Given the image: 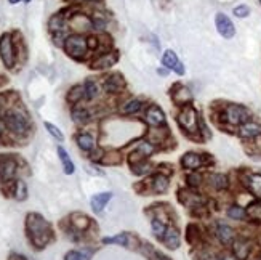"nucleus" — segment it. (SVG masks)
I'll return each instance as SVG.
<instances>
[{"label": "nucleus", "instance_id": "obj_1", "mask_svg": "<svg viewBox=\"0 0 261 260\" xmlns=\"http://www.w3.org/2000/svg\"><path fill=\"white\" fill-rule=\"evenodd\" d=\"M27 238L36 249H43L53 239V231L50 223L39 214H29L26 218Z\"/></svg>", "mask_w": 261, "mask_h": 260}, {"label": "nucleus", "instance_id": "obj_2", "mask_svg": "<svg viewBox=\"0 0 261 260\" xmlns=\"http://www.w3.org/2000/svg\"><path fill=\"white\" fill-rule=\"evenodd\" d=\"M2 124L8 132H11L13 135H18V137L29 133V130H31L29 116H27V112L22 108L5 109L2 112Z\"/></svg>", "mask_w": 261, "mask_h": 260}, {"label": "nucleus", "instance_id": "obj_3", "mask_svg": "<svg viewBox=\"0 0 261 260\" xmlns=\"http://www.w3.org/2000/svg\"><path fill=\"white\" fill-rule=\"evenodd\" d=\"M63 48H64V52L71 56V58L79 60V61L83 60L85 56H87V53L90 52L87 37L80 32H76V34L67 36L64 43H63Z\"/></svg>", "mask_w": 261, "mask_h": 260}, {"label": "nucleus", "instance_id": "obj_4", "mask_svg": "<svg viewBox=\"0 0 261 260\" xmlns=\"http://www.w3.org/2000/svg\"><path fill=\"white\" fill-rule=\"evenodd\" d=\"M220 117H221V121L226 122L228 126L239 127L243 122L250 121V111H248L247 106L232 103V105L224 106V109L221 111Z\"/></svg>", "mask_w": 261, "mask_h": 260}, {"label": "nucleus", "instance_id": "obj_5", "mask_svg": "<svg viewBox=\"0 0 261 260\" xmlns=\"http://www.w3.org/2000/svg\"><path fill=\"white\" fill-rule=\"evenodd\" d=\"M177 121L180 124V127L183 129L184 132H188L189 135H196V133L201 132V130H199V126H201V119H199L197 111L192 108L191 105L183 106V108H181V111L178 112Z\"/></svg>", "mask_w": 261, "mask_h": 260}, {"label": "nucleus", "instance_id": "obj_6", "mask_svg": "<svg viewBox=\"0 0 261 260\" xmlns=\"http://www.w3.org/2000/svg\"><path fill=\"white\" fill-rule=\"evenodd\" d=\"M0 60L7 69H13L16 65V50L11 34H2L0 37Z\"/></svg>", "mask_w": 261, "mask_h": 260}, {"label": "nucleus", "instance_id": "obj_7", "mask_svg": "<svg viewBox=\"0 0 261 260\" xmlns=\"http://www.w3.org/2000/svg\"><path fill=\"white\" fill-rule=\"evenodd\" d=\"M0 182L8 183L15 178L18 172V159L13 157V154H0Z\"/></svg>", "mask_w": 261, "mask_h": 260}, {"label": "nucleus", "instance_id": "obj_8", "mask_svg": "<svg viewBox=\"0 0 261 260\" xmlns=\"http://www.w3.org/2000/svg\"><path fill=\"white\" fill-rule=\"evenodd\" d=\"M215 26L221 37L224 39H232L236 36V26L231 21V18L224 13H217L215 15Z\"/></svg>", "mask_w": 261, "mask_h": 260}, {"label": "nucleus", "instance_id": "obj_9", "mask_svg": "<svg viewBox=\"0 0 261 260\" xmlns=\"http://www.w3.org/2000/svg\"><path fill=\"white\" fill-rule=\"evenodd\" d=\"M162 66L167 67L168 71L177 72L178 76L184 74V65L181 63V60L178 58V55L173 50H165L162 55Z\"/></svg>", "mask_w": 261, "mask_h": 260}, {"label": "nucleus", "instance_id": "obj_10", "mask_svg": "<svg viewBox=\"0 0 261 260\" xmlns=\"http://www.w3.org/2000/svg\"><path fill=\"white\" fill-rule=\"evenodd\" d=\"M119 61V55L117 52H104L98 55L96 58L92 61V69L95 71H104V69H109Z\"/></svg>", "mask_w": 261, "mask_h": 260}, {"label": "nucleus", "instance_id": "obj_11", "mask_svg": "<svg viewBox=\"0 0 261 260\" xmlns=\"http://www.w3.org/2000/svg\"><path fill=\"white\" fill-rule=\"evenodd\" d=\"M154 150H156V146L154 143H151V141H138V145L135 146L133 152L128 157L130 164H133L135 161L136 162L144 161L147 156H151L152 152H154Z\"/></svg>", "mask_w": 261, "mask_h": 260}, {"label": "nucleus", "instance_id": "obj_12", "mask_svg": "<svg viewBox=\"0 0 261 260\" xmlns=\"http://www.w3.org/2000/svg\"><path fill=\"white\" fill-rule=\"evenodd\" d=\"M123 88H125V79H123L122 74H119V72L107 76L103 81V90L106 93L116 95V93H120Z\"/></svg>", "mask_w": 261, "mask_h": 260}, {"label": "nucleus", "instance_id": "obj_13", "mask_svg": "<svg viewBox=\"0 0 261 260\" xmlns=\"http://www.w3.org/2000/svg\"><path fill=\"white\" fill-rule=\"evenodd\" d=\"M144 121L149 127H161L165 124V112H163L157 105H149V108L146 109Z\"/></svg>", "mask_w": 261, "mask_h": 260}, {"label": "nucleus", "instance_id": "obj_14", "mask_svg": "<svg viewBox=\"0 0 261 260\" xmlns=\"http://www.w3.org/2000/svg\"><path fill=\"white\" fill-rule=\"evenodd\" d=\"M237 135H239L242 140H257L258 137H261V124L255 121L243 122L242 126H239Z\"/></svg>", "mask_w": 261, "mask_h": 260}, {"label": "nucleus", "instance_id": "obj_15", "mask_svg": "<svg viewBox=\"0 0 261 260\" xmlns=\"http://www.w3.org/2000/svg\"><path fill=\"white\" fill-rule=\"evenodd\" d=\"M205 156L207 154H197V152H186V154L181 157V166L188 171H197L199 167H202L205 164Z\"/></svg>", "mask_w": 261, "mask_h": 260}, {"label": "nucleus", "instance_id": "obj_16", "mask_svg": "<svg viewBox=\"0 0 261 260\" xmlns=\"http://www.w3.org/2000/svg\"><path fill=\"white\" fill-rule=\"evenodd\" d=\"M232 252L237 260H247L252 252V242L248 239L239 238L232 242Z\"/></svg>", "mask_w": 261, "mask_h": 260}, {"label": "nucleus", "instance_id": "obj_17", "mask_svg": "<svg viewBox=\"0 0 261 260\" xmlns=\"http://www.w3.org/2000/svg\"><path fill=\"white\" fill-rule=\"evenodd\" d=\"M147 186H149L151 193L162 195L168 190V178L163 173H156V175H152L151 185H149V180H147Z\"/></svg>", "mask_w": 261, "mask_h": 260}, {"label": "nucleus", "instance_id": "obj_18", "mask_svg": "<svg viewBox=\"0 0 261 260\" xmlns=\"http://www.w3.org/2000/svg\"><path fill=\"white\" fill-rule=\"evenodd\" d=\"M172 98H173L175 103L183 108V106H188L191 101H192V93H191V90H189L188 87L177 86V87L173 88Z\"/></svg>", "mask_w": 261, "mask_h": 260}, {"label": "nucleus", "instance_id": "obj_19", "mask_svg": "<svg viewBox=\"0 0 261 260\" xmlns=\"http://www.w3.org/2000/svg\"><path fill=\"white\" fill-rule=\"evenodd\" d=\"M217 238L218 241L221 242V244H224V246H231L232 242H234L236 239V233H234V230H232L229 225H226V223H218L217 225Z\"/></svg>", "mask_w": 261, "mask_h": 260}, {"label": "nucleus", "instance_id": "obj_20", "mask_svg": "<svg viewBox=\"0 0 261 260\" xmlns=\"http://www.w3.org/2000/svg\"><path fill=\"white\" fill-rule=\"evenodd\" d=\"M180 201L183 202L186 207L196 209V207H202V204L205 202V199L197 195V193H189V191H180Z\"/></svg>", "mask_w": 261, "mask_h": 260}, {"label": "nucleus", "instance_id": "obj_21", "mask_svg": "<svg viewBox=\"0 0 261 260\" xmlns=\"http://www.w3.org/2000/svg\"><path fill=\"white\" fill-rule=\"evenodd\" d=\"M66 22H67V18H66L64 11H60V13H55L52 18L48 20V29L52 34L63 32L66 27Z\"/></svg>", "mask_w": 261, "mask_h": 260}, {"label": "nucleus", "instance_id": "obj_22", "mask_svg": "<svg viewBox=\"0 0 261 260\" xmlns=\"http://www.w3.org/2000/svg\"><path fill=\"white\" fill-rule=\"evenodd\" d=\"M133 242L138 244V239H135L130 233H120L117 236H112V238L103 239V244H119V246H125V247H133L132 246Z\"/></svg>", "mask_w": 261, "mask_h": 260}, {"label": "nucleus", "instance_id": "obj_23", "mask_svg": "<svg viewBox=\"0 0 261 260\" xmlns=\"http://www.w3.org/2000/svg\"><path fill=\"white\" fill-rule=\"evenodd\" d=\"M144 103L141 101L140 98H132V100H127L125 103H122L120 106V114L123 116H133V114H138V112L143 109Z\"/></svg>", "mask_w": 261, "mask_h": 260}, {"label": "nucleus", "instance_id": "obj_24", "mask_svg": "<svg viewBox=\"0 0 261 260\" xmlns=\"http://www.w3.org/2000/svg\"><path fill=\"white\" fill-rule=\"evenodd\" d=\"M163 244H165L168 249H178L180 247V242H181V238H180V231L177 228L170 227L167 228L165 235H163Z\"/></svg>", "mask_w": 261, "mask_h": 260}, {"label": "nucleus", "instance_id": "obj_25", "mask_svg": "<svg viewBox=\"0 0 261 260\" xmlns=\"http://www.w3.org/2000/svg\"><path fill=\"white\" fill-rule=\"evenodd\" d=\"M76 141H77L79 148L85 152H92L96 148V141L93 138V135H90V133H85V132L79 133L76 137Z\"/></svg>", "mask_w": 261, "mask_h": 260}, {"label": "nucleus", "instance_id": "obj_26", "mask_svg": "<svg viewBox=\"0 0 261 260\" xmlns=\"http://www.w3.org/2000/svg\"><path fill=\"white\" fill-rule=\"evenodd\" d=\"M112 199V193H109V191H106V193H100V195H95L92 197V209L93 212L100 214L103 209L106 207V204Z\"/></svg>", "mask_w": 261, "mask_h": 260}, {"label": "nucleus", "instance_id": "obj_27", "mask_svg": "<svg viewBox=\"0 0 261 260\" xmlns=\"http://www.w3.org/2000/svg\"><path fill=\"white\" fill-rule=\"evenodd\" d=\"M90 218L85 216V214H72L71 216V225H72V228L74 230H77V231H85L88 227H90Z\"/></svg>", "mask_w": 261, "mask_h": 260}, {"label": "nucleus", "instance_id": "obj_28", "mask_svg": "<svg viewBox=\"0 0 261 260\" xmlns=\"http://www.w3.org/2000/svg\"><path fill=\"white\" fill-rule=\"evenodd\" d=\"M58 156H60V161L61 164H63V169H64V173L67 175H72L74 171H76V166H74V162L72 159L69 157V154H67V151L63 148V146H58Z\"/></svg>", "mask_w": 261, "mask_h": 260}, {"label": "nucleus", "instance_id": "obj_29", "mask_svg": "<svg viewBox=\"0 0 261 260\" xmlns=\"http://www.w3.org/2000/svg\"><path fill=\"white\" fill-rule=\"evenodd\" d=\"M83 90H85V100L87 101H92L100 95V86L93 79H87L83 82Z\"/></svg>", "mask_w": 261, "mask_h": 260}, {"label": "nucleus", "instance_id": "obj_30", "mask_svg": "<svg viewBox=\"0 0 261 260\" xmlns=\"http://www.w3.org/2000/svg\"><path fill=\"white\" fill-rule=\"evenodd\" d=\"M71 116H72V121L77 124V126H83V124H87L90 122V112L88 109H85L82 108V106H77V108H74L72 112H71Z\"/></svg>", "mask_w": 261, "mask_h": 260}, {"label": "nucleus", "instance_id": "obj_31", "mask_svg": "<svg viewBox=\"0 0 261 260\" xmlns=\"http://www.w3.org/2000/svg\"><path fill=\"white\" fill-rule=\"evenodd\" d=\"M247 186L252 193L261 199V173H253L247 178Z\"/></svg>", "mask_w": 261, "mask_h": 260}, {"label": "nucleus", "instance_id": "obj_32", "mask_svg": "<svg viewBox=\"0 0 261 260\" xmlns=\"http://www.w3.org/2000/svg\"><path fill=\"white\" fill-rule=\"evenodd\" d=\"M67 101H69L71 105H77L80 103V101L85 98V90L83 86H74L69 92H67Z\"/></svg>", "mask_w": 261, "mask_h": 260}, {"label": "nucleus", "instance_id": "obj_33", "mask_svg": "<svg viewBox=\"0 0 261 260\" xmlns=\"http://www.w3.org/2000/svg\"><path fill=\"white\" fill-rule=\"evenodd\" d=\"M151 228H152V233H154L156 238H159L162 241L163 238V235H165V231H167V222H163V220L161 218H156V217H152L151 220Z\"/></svg>", "mask_w": 261, "mask_h": 260}, {"label": "nucleus", "instance_id": "obj_34", "mask_svg": "<svg viewBox=\"0 0 261 260\" xmlns=\"http://www.w3.org/2000/svg\"><path fill=\"white\" fill-rule=\"evenodd\" d=\"M210 183L217 191H223L229 186V182H228V177L223 173H215L212 175V178H210Z\"/></svg>", "mask_w": 261, "mask_h": 260}, {"label": "nucleus", "instance_id": "obj_35", "mask_svg": "<svg viewBox=\"0 0 261 260\" xmlns=\"http://www.w3.org/2000/svg\"><path fill=\"white\" fill-rule=\"evenodd\" d=\"M11 193L15 195V199L18 201H24L27 197V188H26V183L22 182V180H16L15 185H13V191Z\"/></svg>", "mask_w": 261, "mask_h": 260}, {"label": "nucleus", "instance_id": "obj_36", "mask_svg": "<svg viewBox=\"0 0 261 260\" xmlns=\"http://www.w3.org/2000/svg\"><path fill=\"white\" fill-rule=\"evenodd\" d=\"M228 217L232 220H243L247 217V211L241 206H231L228 209Z\"/></svg>", "mask_w": 261, "mask_h": 260}, {"label": "nucleus", "instance_id": "obj_37", "mask_svg": "<svg viewBox=\"0 0 261 260\" xmlns=\"http://www.w3.org/2000/svg\"><path fill=\"white\" fill-rule=\"evenodd\" d=\"M132 171L136 175H144V173H149L151 172V166L146 161H141V162L132 164Z\"/></svg>", "mask_w": 261, "mask_h": 260}, {"label": "nucleus", "instance_id": "obj_38", "mask_svg": "<svg viewBox=\"0 0 261 260\" xmlns=\"http://www.w3.org/2000/svg\"><path fill=\"white\" fill-rule=\"evenodd\" d=\"M45 129L48 130V133L52 135V137L55 138V140H58V141H63L64 140V135H63V132L56 127V126H53L52 122H45Z\"/></svg>", "mask_w": 261, "mask_h": 260}, {"label": "nucleus", "instance_id": "obj_39", "mask_svg": "<svg viewBox=\"0 0 261 260\" xmlns=\"http://www.w3.org/2000/svg\"><path fill=\"white\" fill-rule=\"evenodd\" d=\"M188 241L192 246H196L199 241H201V233H199V228L196 225H189L188 227Z\"/></svg>", "mask_w": 261, "mask_h": 260}, {"label": "nucleus", "instance_id": "obj_40", "mask_svg": "<svg viewBox=\"0 0 261 260\" xmlns=\"http://www.w3.org/2000/svg\"><path fill=\"white\" fill-rule=\"evenodd\" d=\"M232 15L237 16V18H247L250 15V7L248 5H237V7L232 10Z\"/></svg>", "mask_w": 261, "mask_h": 260}, {"label": "nucleus", "instance_id": "obj_41", "mask_svg": "<svg viewBox=\"0 0 261 260\" xmlns=\"http://www.w3.org/2000/svg\"><path fill=\"white\" fill-rule=\"evenodd\" d=\"M247 216L253 220H261V204H252L247 209Z\"/></svg>", "mask_w": 261, "mask_h": 260}, {"label": "nucleus", "instance_id": "obj_42", "mask_svg": "<svg viewBox=\"0 0 261 260\" xmlns=\"http://www.w3.org/2000/svg\"><path fill=\"white\" fill-rule=\"evenodd\" d=\"M64 260H88V256L80 251H69L66 254Z\"/></svg>", "mask_w": 261, "mask_h": 260}, {"label": "nucleus", "instance_id": "obj_43", "mask_svg": "<svg viewBox=\"0 0 261 260\" xmlns=\"http://www.w3.org/2000/svg\"><path fill=\"white\" fill-rule=\"evenodd\" d=\"M201 183H202V175H201V173H197V172L194 171L192 173L188 175V185L192 186V188H197V186L201 185Z\"/></svg>", "mask_w": 261, "mask_h": 260}, {"label": "nucleus", "instance_id": "obj_44", "mask_svg": "<svg viewBox=\"0 0 261 260\" xmlns=\"http://www.w3.org/2000/svg\"><path fill=\"white\" fill-rule=\"evenodd\" d=\"M168 72H170V71L167 69V67H163V66L159 67V69H157V74H159V76H168Z\"/></svg>", "mask_w": 261, "mask_h": 260}, {"label": "nucleus", "instance_id": "obj_45", "mask_svg": "<svg viewBox=\"0 0 261 260\" xmlns=\"http://www.w3.org/2000/svg\"><path fill=\"white\" fill-rule=\"evenodd\" d=\"M217 260H237L234 256H229V254H224V256H221V257H218Z\"/></svg>", "mask_w": 261, "mask_h": 260}, {"label": "nucleus", "instance_id": "obj_46", "mask_svg": "<svg viewBox=\"0 0 261 260\" xmlns=\"http://www.w3.org/2000/svg\"><path fill=\"white\" fill-rule=\"evenodd\" d=\"M152 260H170V257L162 256V254H154V259H152Z\"/></svg>", "mask_w": 261, "mask_h": 260}, {"label": "nucleus", "instance_id": "obj_47", "mask_svg": "<svg viewBox=\"0 0 261 260\" xmlns=\"http://www.w3.org/2000/svg\"><path fill=\"white\" fill-rule=\"evenodd\" d=\"M10 260H27L24 256H16V254H13V256L10 257Z\"/></svg>", "mask_w": 261, "mask_h": 260}, {"label": "nucleus", "instance_id": "obj_48", "mask_svg": "<svg viewBox=\"0 0 261 260\" xmlns=\"http://www.w3.org/2000/svg\"><path fill=\"white\" fill-rule=\"evenodd\" d=\"M8 2H10L11 5H16L18 2H22V0H8Z\"/></svg>", "mask_w": 261, "mask_h": 260}, {"label": "nucleus", "instance_id": "obj_49", "mask_svg": "<svg viewBox=\"0 0 261 260\" xmlns=\"http://www.w3.org/2000/svg\"><path fill=\"white\" fill-rule=\"evenodd\" d=\"M2 106H3V98H2V95H0V111H2Z\"/></svg>", "mask_w": 261, "mask_h": 260}, {"label": "nucleus", "instance_id": "obj_50", "mask_svg": "<svg viewBox=\"0 0 261 260\" xmlns=\"http://www.w3.org/2000/svg\"><path fill=\"white\" fill-rule=\"evenodd\" d=\"M22 2H24V3H29V2H31V0H22Z\"/></svg>", "mask_w": 261, "mask_h": 260}, {"label": "nucleus", "instance_id": "obj_51", "mask_svg": "<svg viewBox=\"0 0 261 260\" xmlns=\"http://www.w3.org/2000/svg\"><path fill=\"white\" fill-rule=\"evenodd\" d=\"M0 145H2V135H0Z\"/></svg>", "mask_w": 261, "mask_h": 260}, {"label": "nucleus", "instance_id": "obj_52", "mask_svg": "<svg viewBox=\"0 0 261 260\" xmlns=\"http://www.w3.org/2000/svg\"><path fill=\"white\" fill-rule=\"evenodd\" d=\"M88 2H92V0H88Z\"/></svg>", "mask_w": 261, "mask_h": 260}, {"label": "nucleus", "instance_id": "obj_53", "mask_svg": "<svg viewBox=\"0 0 261 260\" xmlns=\"http://www.w3.org/2000/svg\"><path fill=\"white\" fill-rule=\"evenodd\" d=\"M260 3H261V0H260Z\"/></svg>", "mask_w": 261, "mask_h": 260}]
</instances>
